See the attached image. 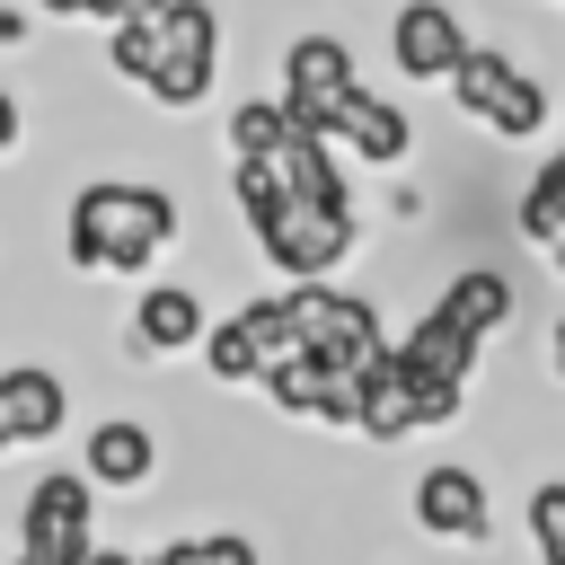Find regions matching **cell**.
<instances>
[{
	"label": "cell",
	"mask_w": 565,
	"mask_h": 565,
	"mask_svg": "<svg viewBox=\"0 0 565 565\" xmlns=\"http://www.w3.org/2000/svg\"><path fill=\"white\" fill-rule=\"evenodd\" d=\"M168 238H177V203H168V185L97 177V185L71 194V265H88V274H141Z\"/></svg>",
	"instance_id": "6da1fadb"
},
{
	"label": "cell",
	"mask_w": 565,
	"mask_h": 565,
	"mask_svg": "<svg viewBox=\"0 0 565 565\" xmlns=\"http://www.w3.org/2000/svg\"><path fill=\"white\" fill-rule=\"evenodd\" d=\"M415 521H424V539H459V547H477V539H486V477L459 468V459L424 468V477H415Z\"/></svg>",
	"instance_id": "30bf717a"
},
{
	"label": "cell",
	"mask_w": 565,
	"mask_h": 565,
	"mask_svg": "<svg viewBox=\"0 0 565 565\" xmlns=\"http://www.w3.org/2000/svg\"><path fill=\"white\" fill-rule=\"evenodd\" d=\"M203 335H212V318H203V300H194L185 282L141 291V309H132V353H185V344H203Z\"/></svg>",
	"instance_id": "8fae6325"
},
{
	"label": "cell",
	"mask_w": 565,
	"mask_h": 565,
	"mask_svg": "<svg viewBox=\"0 0 565 565\" xmlns=\"http://www.w3.org/2000/svg\"><path fill=\"white\" fill-rule=\"evenodd\" d=\"M203 362H212V380H265V362H256V335H247V318L230 309L212 335H203Z\"/></svg>",
	"instance_id": "ffe728a7"
},
{
	"label": "cell",
	"mask_w": 565,
	"mask_h": 565,
	"mask_svg": "<svg viewBox=\"0 0 565 565\" xmlns=\"http://www.w3.org/2000/svg\"><path fill=\"white\" fill-rule=\"evenodd\" d=\"M44 18H88V0H35Z\"/></svg>",
	"instance_id": "d4e9b609"
},
{
	"label": "cell",
	"mask_w": 565,
	"mask_h": 565,
	"mask_svg": "<svg viewBox=\"0 0 565 565\" xmlns=\"http://www.w3.org/2000/svg\"><path fill=\"white\" fill-rule=\"evenodd\" d=\"M18 556L35 565H88V477L79 468H53L26 486V512H18Z\"/></svg>",
	"instance_id": "8992f818"
},
{
	"label": "cell",
	"mask_w": 565,
	"mask_h": 565,
	"mask_svg": "<svg viewBox=\"0 0 565 565\" xmlns=\"http://www.w3.org/2000/svg\"><path fill=\"white\" fill-rule=\"evenodd\" d=\"M212 71H221V18H212V0H177L168 26H159L150 97L159 106H203L212 97Z\"/></svg>",
	"instance_id": "52a82bcc"
},
{
	"label": "cell",
	"mask_w": 565,
	"mask_h": 565,
	"mask_svg": "<svg viewBox=\"0 0 565 565\" xmlns=\"http://www.w3.org/2000/svg\"><path fill=\"white\" fill-rule=\"evenodd\" d=\"M265 168L282 177V194H291V203H335V212H344V168H335V150H327L318 132H291Z\"/></svg>",
	"instance_id": "9a60e30c"
},
{
	"label": "cell",
	"mask_w": 565,
	"mask_h": 565,
	"mask_svg": "<svg viewBox=\"0 0 565 565\" xmlns=\"http://www.w3.org/2000/svg\"><path fill=\"white\" fill-rule=\"evenodd\" d=\"M291 300V327H300V344H309V362H327V371H344V380H371L397 344L380 335V309L362 300V291H335V282H300V291H282Z\"/></svg>",
	"instance_id": "7a4b0ae2"
},
{
	"label": "cell",
	"mask_w": 565,
	"mask_h": 565,
	"mask_svg": "<svg viewBox=\"0 0 565 565\" xmlns=\"http://www.w3.org/2000/svg\"><path fill=\"white\" fill-rule=\"evenodd\" d=\"M424 424V406H415V380H406V362L388 353L371 380H362V424L353 433H371V441H406Z\"/></svg>",
	"instance_id": "e0dca14e"
},
{
	"label": "cell",
	"mask_w": 565,
	"mask_h": 565,
	"mask_svg": "<svg viewBox=\"0 0 565 565\" xmlns=\"http://www.w3.org/2000/svg\"><path fill=\"white\" fill-rule=\"evenodd\" d=\"M353 159H371V168H397L406 150H415V124H406V106H388V97H353V115H344V132H335Z\"/></svg>",
	"instance_id": "5bb4252c"
},
{
	"label": "cell",
	"mask_w": 565,
	"mask_h": 565,
	"mask_svg": "<svg viewBox=\"0 0 565 565\" xmlns=\"http://www.w3.org/2000/svg\"><path fill=\"white\" fill-rule=\"evenodd\" d=\"M150 468H159V441H150L132 415H106V424L88 433V450H79V477H88V486H150Z\"/></svg>",
	"instance_id": "7c38bea8"
},
{
	"label": "cell",
	"mask_w": 565,
	"mask_h": 565,
	"mask_svg": "<svg viewBox=\"0 0 565 565\" xmlns=\"http://www.w3.org/2000/svg\"><path fill=\"white\" fill-rule=\"evenodd\" d=\"M556 371H565V318H556Z\"/></svg>",
	"instance_id": "f1b7e54d"
},
{
	"label": "cell",
	"mask_w": 565,
	"mask_h": 565,
	"mask_svg": "<svg viewBox=\"0 0 565 565\" xmlns=\"http://www.w3.org/2000/svg\"><path fill=\"white\" fill-rule=\"evenodd\" d=\"M18 132H26V124H18V97L0 88V150H18Z\"/></svg>",
	"instance_id": "603a6c76"
},
{
	"label": "cell",
	"mask_w": 565,
	"mask_h": 565,
	"mask_svg": "<svg viewBox=\"0 0 565 565\" xmlns=\"http://www.w3.org/2000/svg\"><path fill=\"white\" fill-rule=\"evenodd\" d=\"M468 53H477V44H468V26H459L450 0H406V9L388 18V62H397L406 79H459Z\"/></svg>",
	"instance_id": "9c48e42d"
},
{
	"label": "cell",
	"mask_w": 565,
	"mask_h": 565,
	"mask_svg": "<svg viewBox=\"0 0 565 565\" xmlns=\"http://www.w3.org/2000/svg\"><path fill=\"white\" fill-rule=\"evenodd\" d=\"M397 362H406V380H415L424 424H459V406H468V371H477V335L424 318V327L397 344Z\"/></svg>",
	"instance_id": "ba28073f"
},
{
	"label": "cell",
	"mask_w": 565,
	"mask_h": 565,
	"mask_svg": "<svg viewBox=\"0 0 565 565\" xmlns=\"http://www.w3.org/2000/svg\"><path fill=\"white\" fill-rule=\"evenodd\" d=\"M256 247H265L291 282H327V274L353 256V203L335 212V203H291V194H282V212L256 221Z\"/></svg>",
	"instance_id": "5b68a950"
},
{
	"label": "cell",
	"mask_w": 565,
	"mask_h": 565,
	"mask_svg": "<svg viewBox=\"0 0 565 565\" xmlns=\"http://www.w3.org/2000/svg\"><path fill=\"white\" fill-rule=\"evenodd\" d=\"M9 565H35V556H9Z\"/></svg>",
	"instance_id": "4dcf8cb0"
},
{
	"label": "cell",
	"mask_w": 565,
	"mask_h": 565,
	"mask_svg": "<svg viewBox=\"0 0 565 565\" xmlns=\"http://www.w3.org/2000/svg\"><path fill=\"white\" fill-rule=\"evenodd\" d=\"M512 221H521L539 247H556V238H565V150L530 177V194H521V212H512Z\"/></svg>",
	"instance_id": "d6986e66"
},
{
	"label": "cell",
	"mask_w": 565,
	"mask_h": 565,
	"mask_svg": "<svg viewBox=\"0 0 565 565\" xmlns=\"http://www.w3.org/2000/svg\"><path fill=\"white\" fill-rule=\"evenodd\" d=\"M556 274H565V238H556Z\"/></svg>",
	"instance_id": "f546056e"
},
{
	"label": "cell",
	"mask_w": 565,
	"mask_h": 565,
	"mask_svg": "<svg viewBox=\"0 0 565 565\" xmlns=\"http://www.w3.org/2000/svg\"><path fill=\"white\" fill-rule=\"evenodd\" d=\"M291 132H300V124H291L282 97H247V106L230 115V159H274Z\"/></svg>",
	"instance_id": "ac0fdd59"
},
{
	"label": "cell",
	"mask_w": 565,
	"mask_h": 565,
	"mask_svg": "<svg viewBox=\"0 0 565 565\" xmlns=\"http://www.w3.org/2000/svg\"><path fill=\"white\" fill-rule=\"evenodd\" d=\"M26 35V9H0V44H18Z\"/></svg>",
	"instance_id": "cb8c5ba5"
},
{
	"label": "cell",
	"mask_w": 565,
	"mask_h": 565,
	"mask_svg": "<svg viewBox=\"0 0 565 565\" xmlns=\"http://www.w3.org/2000/svg\"><path fill=\"white\" fill-rule=\"evenodd\" d=\"M353 97H362V79H353V44L344 35H300L282 53V106H291L300 132L335 141L344 115H353Z\"/></svg>",
	"instance_id": "3957f363"
},
{
	"label": "cell",
	"mask_w": 565,
	"mask_h": 565,
	"mask_svg": "<svg viewBox=\"0 0 565 565\" xmlns=\"http://www.w3.org/2000/svg\"><path fill=\"white\" fill-rule=\"evenodd\" d=\"M0 406H9L18 441H53L62 415H71V388H62L44 362H18V371H0Z\"/></svg>",
	"instance_id": "4fadbf2b"
},
{
	"label": "cell",
	"mask_w": 565,
	"mask_h": 565,
	"mask_svg": "<svg viewBox=\"0 0 565 565\" xmlns=\"http://www.w3.org/2000/svg\"><path fill=\"white\" fill-rule=\"evenodd\" d=\"M88 565H141V556H124V547H97V556H88Z\"/></svg>",
	"instance_id": "484cf974"
},
{
	"label": "cell",
	"mask_w": 565,
	"mask_h": 565,
	"mask_svg": "<svg viewBox=\"0 0 565 565\" xmlns=\"http://www.w3.org/2000/svg\"><path fill=\"white\" fill-rule=\"evenodd\" d=\"M530 547H539V565H565V477L530 486Z\"/></svg>",
	"instance_id": "7402d4cb"
},
{
	"label": "cell",
	"mask_w": 565,
	"mask_h": 565,
	"mask_svg": "<svg viewBox=\"0 0 565 565\" xmlns=\"http://www.w3.org/2000/svg\"><path fill=\"white\" fill-rule=\"evenodd\" d=\"M150 565H256V539H238V530H212V539H168Z\"/></svg>",
	"instance_id": "44dd1931"
},
{
	"label": "cell",
	"mask_w": 565,
	"mask_h": 565,
	"mask_svg": "<svg viewBox=\"0 0 565 565\" xmlns=\"http://www.w3.org/2000/svg\"><path fill=\"white\" fill-rule=\"evenodd\" d=\"M433 318L486 344V327H503V318H512V282H503L494 265H468V274H459V282H450V291L433 300Z\"/></svg>",
	"instance_id": "2e32d148"
},
{
	"label": "cell",
	"mask_w": 565,
	"mask_h": 565,
	"mask_svg": "<svg viewBox=\"0 0 565 565\" xmlns=\"http://www.w3.org/2000/svg\"><path fill=\"white\" fill-rule=\"evenodd\" d=\"M88 18H115V0H88Z\"/></svg>",
	"instance_id": "83f0119b"
},
{
	"label": "cell",
	"mask_w": 565,
	"mask_h": 565,
	"mask_svg": "<svg viewBox=\"0 0 565 565\" xmlns=\"http://www.w3.org/2000/svg\"><path fill=\"white\" fill-rule=\"evenodd\" d=\"M459 115H477V124H494L503 141H530L539 124H547V88L512 62V53H494V44H477L468 62H459Z\"/></svg>",
	"instance_id": "277c9868"
},
{
	"label": "cell",
	"mask_w": 565,
	"mask_h": 565,
	"mask_svg": "<svg viewBox=\"0 0 565 565\" xmlns=\"http://www.w3.org/2000/svg\"><path fill=\"white\" fill-rule=\"evenodd\" d=\"M9 441H18V424H9V406H0V450H9Z\"/></svg>",
	"instance_id": "4316f807"
}]
</instances>
